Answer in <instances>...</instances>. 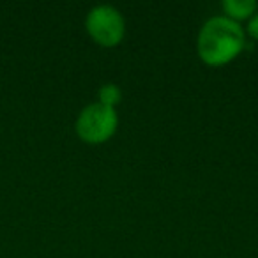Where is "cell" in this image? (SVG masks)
Segmentation results:
<instances>
[{"mask_svg":"<svg viewBox=\"0 0 258 258\" xmlns=\"http://www.w3.org/2000/svg\"><path fill=\"white\" fill-rule=\"evenodd\" d=\"M117 127V113L103 103L89 104L82 110L76 120V131L85 142L99 144L110 138Z\"/></svg>","mask_w":258,"mask_h":258,"instance_id":"cell-2","label":"cell"},{"mask_svg":"<svg viewBox=\"0 0 258 258\" xmlns=\"http://www.w3.org/2000/svg\"><path fill=\"white\" fill-rule=\"evenodd\" d=\"M244 30L228 16H214L204 23L198 34V53L211 66H223L235 58L244 48Z\"/></svg>","mask_w":258,"mask_h":258,"instance_id":"cell-1","label":"cell"},{"mask_svg":"<svg viewBox=\"0 0 258 258\" xmlns=\"http://www.w3.org/2000/svg\"><path fill=\"white\" fill-rule=\"evenodd\" d=\"M124 18L111 6H96L87 15V30L103 46H113L124 37Z\"/></svg>","mask_w":258,"mask_h":258,"instance_id":"cell-3","label":"cell"},{"mask_svg":"<svg viewBox=\"0 0 258 258\" xmlns=\"http://www.w3.org/2000/svg\"><path fill=\"white\" fill-rule=\"evenodd\" d=\"M223 9L232 20L249 18L256 9V2L254 0H225Z\"/></svg>","mask_w":258,"mask_h":258,"instance_id":"cell-4","label":"cell"},{"mask_svg":"<svg viewBox=\"0 0 258 258\" xmlns=\"http://www.w3.org/2000/svg\"><path fill=\"white\" fill-rule=\"evenodd\" d=\"M120 97H122L120 89H118L117 85H113V83H106V85L101 87V90H99V99L101 101L99 103L113 108V104H117L118 101H120Z\"/></svg>","mask_w":258,"mask_h":258,"instance_id":"cell-5","label":"cell"},{"mask_svg":"<svg viewBox=\"0 0 258 258\" xmlns=\"http://www.w3.org/2000/svg\"><path fill=\"white\" fill-rule=\"evenodd\" d=\"M247 30H249L251 36L258 39V13H254V15L249 18V23H247Z\"/></svg>","mask_w":258,"mask_h":258,"instance_id":"cell-6","label":"cell"}]
</instances>
